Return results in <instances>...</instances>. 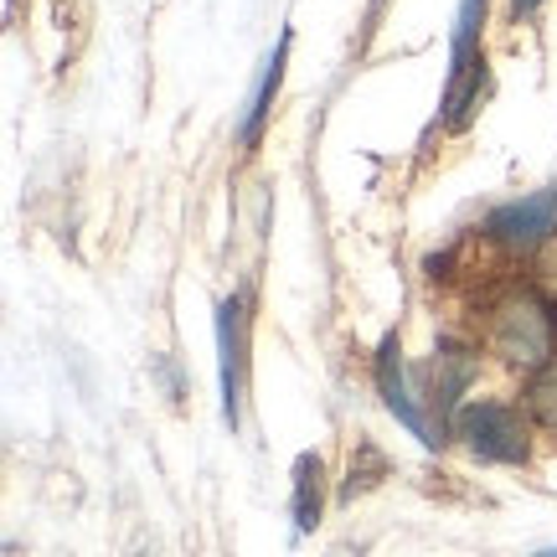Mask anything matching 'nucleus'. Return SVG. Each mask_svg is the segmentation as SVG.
Returning <instances> with one entry per match:
<instances>
[{"instance_id": "f257e3e1", "label": "nucleus", "mask_w": 557, "mask_h": 557, "mask_svg": "<svg viewBox=\"0 0 557 557\" xmlns=\"http://www.w3.org/2000/svg\"><path fill=\"white\" fill-rule=\"evenodd\" d=\"M491 351L521 372H547L557 357V310L537 289H506L491 305Z\"/></svg>"}, {"instance_id": "f03ea898", "label": "nucleus", "mask_w": 557, "mask_h": 557, "mask_svg": "<svg viewBox=\"0 0 557 557\" xmlns=\"http://www.w3.org/2000/svg\"><path fill=\"white\" fill-rule=\"evenodd\" d=\"M455 438H465V449L480 465H527L532 459V429L517 408L506 403H465L455 413Z\"/></svg>"}, {"instance_id": "7ed1b4c3", "label": "nucleus", "mask_w": 557, "mask_h": 557, "mask_svg": "<svg viewBox=\"0 0 557 557\" xmlns=\"http://www.w3.org/2000/svg\"><path fill=\"white\" fill-rule=\"evenodd\" d=\"M557 233V186H542L532 197H517L496 207L491 218H485V238L500 243V248H511V253H532L542 243Z\"/></svg>"}, {"instance_id": "20e7f679", "label": "nucleus", "mask_w": 557, "mask_h": 557, "mask_svg": "<svg viewBox=\"0 0 557 557\" xmlns=\"http://www.w3.org/2000/svg\"><path fill=\"white\" fill-rule=\"evenodd\" d=\"M372 382H377V393H382V408L398 418L403 429L423 444V449H438L444 444V429H434L429 418H423V403L413 398V387H408V372H403V346L398 336H387L377 346V361H372Z\"/></svg>"}, {"instance_id": "39448f33", "label": "nucleus", "mask_w": 557, "mask_h": 557, "mask_svg": "<svg viewBox=\"0 0 557 557\" xmlns=\"http://www.w3.org/2000/svg\"><path fill=\"white\" fill-rule=\"evenodd\" d=\"M243 372H248V315H243V299L233 295L218 305V377L227 429L243 423Z\"/></svg>"}, {"instance_id": "423d86ee", "label": "nucleus", "mask_w": 557, "mask_h": 557, "mask_svg": "<svg viewBox=\"0 0 557 557\" xmlns=\"http://www.w3.org/2000/svg\"><path fill=\"white\" fill-rule=\"evenodd\" d=\"M480 377V357L470 346H455V341H444L434 351V408L438 413H459V398H465V387Z\"/></svg>"}, {"instance_id": "0eeeda50", "label": "nucleus", "mask_w": 557, "mask_h": 557, "mask_svg": "<svg viewBox=\"0 0 557 557\" xmlns=\"http://www.w3.org/2000/svg\"><path fill=\"white\" fill-rule=\"evenodd\" d=\"M289 32L278 37V47L269 52V62H263V78H259V88H253V99H248V114H243V129H238V139H243V150H253L259 145V135H263V124H269V114H274V94H278V83H284V58H289Z\"/></svg>"}, {"instance_id": "6e6552de", "label": "nucleus", "mask_w": 557, "mask_h": 557, "mask_svg": "<svg viewBox=\"0 0 557 557\" xmlns=\"http://www.w3.org/2000/svg\"><path fill=\"white\" fill-rule=\"evenodd\" d=\"M320 511H325V459L305 449L295 459V532L299 537L320 527Z\"/></svg>"}, {"instance_id": "1a4fd4ad", "label": "nucleus", "mask_w": 557, "mask_h": 557, "mask_svg": "<svg viewBox=\"0 0 557 557\" xmlns=\"http://www.w3.org/2000/svg\"><path fill=\"white\" fill-rule=\"evenodd\" d=\"M537 5H542V0H511V11H517V16H532Z\"/></svg>"}, {"instance_id": "9d476101", "label": "nucleus", "mask_w": 557, "mask_h": 557, "mask_svg": "<svg viewBox=\"0 0 557 557\" xmlns=\"http://www.w3.org/2000/svg\"><path fill=\"white\" fill-rule=\"evenodd\" d=\"M537 557H557V547H547V553H537Z\"/></svg>"}]
</instances>
